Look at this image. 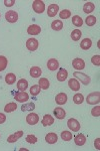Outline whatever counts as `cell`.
Wrapping results in <instances>:
<instances>
[{
  "mask_svg": "<svg viewBox=\"0 0 100 151\" xmlns=\"http://www.w3.org/2000/svg\"><path fill=\"white\" fill-rule=\"evenodd\" d=\"M87 104L89 105H96L100 102V93L99 92H93V93L89 94L86 98Z\"/></svg>",
  "mask_w": 100,
  "mask_h": 151,
  "instance_id": "obj_1",
  "label": "cell"
},
{
  "mask_svg": "<svg viewBox=\"0 0 100 151\" xmlns=\"http://www.w3.org/2000/svg\"><path fill=\"white\" fill-rule=\"evenodd\" d=\"M32 8L36 13L41 14L45 10V4H44V2L41 1V0H35L32 3Z\"/></svg>",
  "mask_w": 100,
  "mask_h": 151,
  "instance_id": "obj_2",
  "label": "cell"
},
{
  "mask_svg": "<svg viewBox=\"0 0 100 151\" xmlns=\"http://www.w3.org/2000/svg\"><path fill=\"white\" fill-rule=\"evenodd\" d=\"M67 126H68V128H69L70 130L73 131V132H78V131L80 130V127H81L80 123L78 122L76 119H74V118L68 119V121H67Z\"/></svg>",
  "mask_w": 100,
  "mask_h": 151,
  "instance_id": "obj_3",
  "label": "cell"
},
{
  "mask_svg": "<svg viewBox=\"0 0 100 151\" xmlns=\"http://www.w3.org/2000/svg\"><path fill=\"white\" fill-rule=\"evenodd\" d=\"M73 76H74L76 79L79 80L82 84L85 85V86H87V85L90 84V77L89 76L82 74V73H80V72H74L73 73Z\"/></svg>",
  "mask_w": 100,
  "mask_h": 151,
  "instance_id": "obj_4",
  "label": "cell"
},
{
  "mask_svg": "<svg viewBox=\"0 0 100 151\" xmlns=\"http://www.w3.org/2000/svg\"><path fill=\"white\" fill-rule=\"evenodd\" d=\"M5 19L9 23H15L18 20V13L15 10H9L5 13Z\"/></svg>",
  "mask_w": 100,
  "mask_h": 151,
  "instance_id": "obj_5",
  "label": "cell"
},
{
  "mask_svg": "<svg viewBox=\"0 0 100 151\" xmlns=\"http://www.w3.org/2000/svg\"><path fill=\"white\" fill-rule=\"evenodd\" d=\"M38 40L36 38H29V40L26 41V47H27L28 50L30 52H35L36 50L38 48Z\"/></svg>",
  "mask_w": 100,
  "mask_h": 151,
  "instance_id": "obj_6",
  "label": "cell"
},
{
  "mask_svg": "<svg viewBox=\"0 0 100 151\" xmlns=\"http://www.w3.org/2000/svg\"><path fill=\"white\" fill-rule=\"evenodd\" d=\"M58 11H59V6H58V4H56V3L50 4L47 9V15L49 16V17H54L56 14L58 13Z\"/></svg>",
  "mask_w": 100,
  "mask_h": 151,
  "instance_id": "obj_7",
  "label": "cell"
},
{
  "mask_svg": "<svg viewBox=\"0 0 100 151\" xmlns=\"http://www.w3.org/2000/svg\"><path fill=\"white\" fill-rule=\"evenodd\" d=\"M72 67L77 70H82L85 68V62L81 58H75L72 60Z\"/></svg>",
  "mask_w": 100,
  "mask_h": 151,
  "instance_id": "obj_8",
  "label": "cell"
},
{
  "mask_svg": "<svg viewBox=\"0 0 100 151\" xmlns=\"http://www.w3.org/2000/svg\"><path fill=\"white\" fill-rule=\"evenodd\" d=\"M39 121V117L36 113H30L26 116V122H27L29 125H35L37 124Z\"/></svg>",
  "mask_w": 100,
  "mask_h": 151,
  "instance_id": "obj_9",
  "label": "cell"
},
{
  "mask_svg": "<svg viewBox=\"0 0 100 151\" xmlns=\"http://www.w3.org/2000/svg\"><path fill=\"white\" fill-rule=\"evenodd\" d=\"M47 68L51 72H54V70L59 69V62L55 58H50L47 62Z\"/></svg>",
  "mask_w": 100,
  "mask_h": 151,
  "instance_id": "obj_10",
  "label": "cell"
},
{
  "mask_svg": "<svg viewBox=\"0 0 100 151\" xmlns=\"http://www.w3.org/2000/svg\"><path fill=\"white\" fill-rule=\"evenodd\" d=\"M15 100L19 103H25L29 100V95L25 92H19L15 95Z\"/></svg>",
  "mask_w": 100,
  "mask_h": 151,
  "instance_id": "obj_11",
  "label": "cell"
},
{
  "mask_svg": "<svg viewBox=\"0 0 100 151\" xmlns=\"http://www.w3.org/2000/svg\"><path fill=\"white\" fill-rule=\"evenodd\" d=\"M41 32V27L37 24H32L27 28V33L30 35H37Z\"/></svg>",
  "mask_w": 100,
  "mask_h": 151,
  "instance_id": "obj_12",
  "label": "cell"
},
{
  "mask_svg": "<svg viewBox=\"0 0 100 151\" xmlns=\"http://www.w3.org/2000/svg\"><path fill=\"white\" fill-rule=\"evenodd\" d=\"M23 136V131H17L16 133L12 134V135L8 136V138H7V142L8 143H14L16 142L17 140H19L21 137Z\"/></svg>",
  "mask_w": 100,
  "mask_h": 151,
  "instance_id": "obj_13",
  "label": "cell"
},
{
  "mask_svg": "<svg viewBox=\"0 0 100 151\" xmlns=\"http://www.w3.org/2000/svg\"><path fill=\"white\" fill-rule=\"evenodd\" d=\"M58 140V136L54 132H50L45 136V141L48 144H55Z\"/></svg>",
  "mask_w": 100,
  "mask_h": 151,
  "instance_id": "obj_14",
  "label": "cell"
},
{
  "mask_svg": "<svg viewBox=\"0 0 100 151\" xmlns=\"http://www.w3.org/2000/svg\"><path fill=\"white\" fill-rule=\"evenodd\" d=\"M68 86L74 92H78L80 90V83L76 79H70L68 81Z\"/></svg>",
  "mask_w": 100,
  "mask_h": 151,
  "instance_id": "obj_15",
  "label": "cell"
},
{
  "mask_svg": "<svg viewBox=\"0 0 100 151\" xmlns=\"http://www.w3.org/2000/svg\"><path fill=\"white\" fill-rule=\"evenodd\" d=\"M41 124H42L44 127H47V126H51L52 124H54V118L52 116H50L49 114L47 115H44L42 121H41Z\"/></svg>",
  "mask_w": 100,
  "mask_h": 151,
  "instance_id": "obj_16",
  "label": "cell"
},
{
  "mask_svg": "<svg viewBox=\"0 0 100 151\" xmlns=\"http://www.w3.org/2000/svg\"><path fill=\"white\" fill-rule=\"evenodd\" d=\"M56 77H57V80L59 82H64L68 77V72L65 69L61 68V69H59V70H58L57 76H56Z\"/></svg>",
  "mask_w": 100,
  "mask_h": 151,
  "instance_id": "obj_17",
  "label": "cell"
},
{
  "mask_svg": "<svg viewBox=\"0 0 100 151\" xmlns=\"http://www.w3.org/2000/svg\"><path fill=\"white\" fill-rule=\"evenodd\" d=\"M74 142L77 146H82L86 142V137H85V135H83V134H81V133L77 134L74 137Z\"/></svg>",
  "mask_w": 100,
  "mask_h": 151,
  "instance_id": "obj_18",
  "label": "cell"
},
{
  "mask_svg": "<svg viewBox=\"0 0 100 151\" xmlns=\"http://www.w3.org/2000/svg\"><path fill=\"white\" fill-rule=\"evenodd\" d=\"M28 88V82L25 79H20L17 82V89L21 92H25L26 89Z\"/></svg>",
  "mask_w": 100,
  "mask_h": 151,
  "instance_id": "obj_19",
  "label": "cell"
},
{
  "mask_svg": "<svg viewBox=\"0 0 100 151\" xmlns=\"http://www.w3.org/2000/svg\"><path fill=\"white\" fill-rule=\"evenodd\" d=\"M54 116L57 119H59V120H62V119H64L65 116H66V112H65V110L63 108L57 107L54 110Z\"/></svg>",
  "mask_w": 100,
  "mask_h": 151,
  "instance_id": "obj_20",
  "label": "cell"
},
{
  "mask_svg": "<svg viewBox=\"0 0 100 151\" xmlns=\"http://www.w3.org/2000/svg\"><path fill=\"white\" fill-rule=\"evenodd\" d=\"M55 101L58 105H64L67 102V95L65 93H59L55 97Z\"/></svg>",
  "mask_w": 100,
  "mask_h": 151,
  "instance_id": "obj_21",
  "label": "cell"
},
{
  "mask_svg": "<svg viewBox=\"0 0 100 151\" xmlns=\"http://www.w3.org/2000/svg\"><path fill=\"white\" fill-rule=\"evenodd\" d=\"M92 47V40H90V38H84V40H81V42H80V47L82 48V50H89L90 47Z\"/></svg>",
  "mask_w": 100,
  "mask_h": 151,
  "instance_id": "obj_22",
  "label": "cell"
},
{
  "mask_svg": "<svg viewBox=\"0 0 100 151\" xmlns=\"http://www.w3.org/2000/svg\"><path fill=\"white\" fill-rule=\"evenodd\" d=\"M38 86L42 90H47L50 86V83L46 78H40V79H39V82H38Z\"/></svg>",
  "mask_w": 100,
  "mask_h": 151,
  "instance_id": "obj_23",
  "label": "cell"
},
{
  "mask_svg": "<svg viewBox=\"0 0 100 151\" xmlns=\"http://www.w3.org/2000/svg\"><path fill=\"white\" fill-rule=\"evenodd\" d=\"M95 9V5L92 2H86V3L83 5V12L85 13H91V12H93Z\"/></svg>",
  "mask_w": 100,
  "mask_h": 151,
  "instance_id": "obj_24",
  "label": "cell"
},
{
  "mask_svg": "<svg viewBox=\"0 0 100 151\" xmlns=\"http://www.w3.org/2000/svg\"><path fill=\"white\" fill-rule=\"evenodd\" d=\"M42 74V70L39 67H32L30 69V76L32 78H38Z\"/></svg>",
  "mask_w": 100,
  "mask_h": 151,
  "instance_id": "obj_25",
  "label": "cell"
},
{
  "mask_svg": "<svg viewBox=\"0 0 100 151\" xmlns=\"http://www.w3.org/2000/svg\"><path fill=\"white\" fill-rule=\"evenodd\" d=\"M51 28L55 31H59L63 28V22L61 20H54L51 23Z\"/></svg>",
  "mask_w": 100,
  "mask_h": 151,
  "instance_id": "obj_26",
  "label": "cell"
},
{
  "mask_svg": "<svg viewBox=\"0 0 100 151\" xmlns=\"http://www.w3.org/2000/svg\"><path fill=\"white\" fill-rule=\"evenodd\" d=\"M17 109V104L14 103V102H11V103H8L4 108V111L6 113H11V112H14Z\"/></svg>",
  "mask_w": 100,
  "mask_h": 151,
  "instance_id": "obj_27",
  "label": "cell"
},
{
  "mask_svg": "<svg viewBox=\"0 0 100 151\" xmlns=\"http://www.w3.org/2000/svg\"><path fill=\"white\" fill-rule=\"evenodd\" d=\"M5 82H6V84H8V85H13L14 83L16 82V76L14 74H12V73L7 74L5 76Z\"/></svg>",
  "mask_w": 100,
  "mask_h": 151,
  "instance_id": "obj_28",
  "label": "cell"
},
{
  "mask_svg": "<svg viewBox=\"0 0 100 151\" xmlns=\"http://www.w3.org/2000/svg\"><path fill=\"white\" fill-rule=\"evenodd\" d=\"M72 23L74 24L76 27H81L82 24H83V20L80 17L79 15H74L72 17Z\"/></svg>",
  "mask_w": 100,
  "mask_h": 151,
  "instance_id": "obj_29",
  "label": "cell"
},
{
  "mask_svg": "<svg viewBox=\"0 0 100 151\" xmlns=\"http://www.w3.org/2000/svg\"><path fill=\"white\" fill-rule=\"evenodd\" d=\"M7 65H8V60L3 55H0V72H3L7 68Z\"/></svg>",
  "mask_w": 100,
  "mask_h": 151,
  "instance_id": "obj_30",
  "label": "cell"
},
{
  "mask_svg": "<svg viewBox=\"0 0 100 151\" xmlns=\"http://www.w3.org/2000/svg\"><path fill=\"white\" fill-rule=\"evenodd\" d=\"M96 22H97V19L93 15L87 16L86 19H85V23L87 24V26H93L96 24Z\"/></svg>",
  "mask_w": 100,
  "mask_h": 151,
  "instance_id": "obj_31",
  "label": "cell"
},
{
  "mask_svg": "<svg viewBox=\"0 0 100 151\" xmlns=\"http://www.w3.org/2000/svg\"><path fill=\"white\" fill-rule=\"evenodd\" d=\"M83 101H84V97H83V95H82V94L77 93V94H75L74 96H73V102H74L75 104L80 105V104L83 103Z\"/></svg>",
  "mask_w": 100,
  "mask_h": 151,
  "instance_id": "obj_32",
  "label": "cell"
},
{
  "mask_svg": "<svg viewBox=\"0 0 100 151\" xmlns=\"http://www.w3.org/2000/svg\"><path fill=\"white\" fill-rule=\"evenodd\" d=\"M81 36H82V33L79 29H74L71 32V38H72V40H74V41H78Z\"/></svg>",
  "mask_w": 100,
  "mask_h": 151,
  "instance_id": "obj_33",
  "label": "cell"
},
{
  "mask_svg": "<svg viewBox=\"0 0 100 151\" xmlns=\"http://www.w3.org/2000/svg\"><path fill=\"white\" fill-rule=\"evenodd\" d=\"M59 16L61 19H68L71 16V11L68 9H63L62 11L59 12Z\"/></svg>",
  "mask_w": 100,
  "mask_h": 151,
  "instance_id": "obj_34",
  "label": "cell"
},
{
  "mask_svg": "<svg viewBox=\"0 0 100 151\" xmlns=\"http://www.w3.org/2000/svg\"><path fill=\"white\" fill-rule=\"evenodd\" d=\"M40 92H41V89L38 85H34V86L30 88V94L32 95V96H37V95L40 94Z\"/></svg>",
  "mask_w": 100,
  "mask_h": 151,
  "instance_id": "obj_35",
  "label": "cell"
},
{
  "mask_svg": "<svg viewBox=\"0 0 100 151\" xmlns=\"http://www.w3.org/2000/svg\"><path fill=\"white\" fill-rule=\"evenodd\" d=\"M61 138L64 141H70L72 139V133L69 131H63L61 132Z\"/></svg>",
  "mask_w": 100,
  "mask_h": 151,
  "instance_id": "obj_36",
  "label": "cell"
},
{
  "mask_svg": "<svg viewBox=\"0 0 100 151\" xmlns=\"http://www.w3.org/2000/svg\"><path fill=\"white\" fill-rule=\"evenodd\" d=\"M29 144H35L37 142V137L33 134H29V135L26 136V139H25Z\"/></svg>",
  "mask_w": 100,
  "mask_h": 151,
  "instance_id": "obj_37",
  "label": "cell"
},
{
  "mask_svg": "<svg viewBox=\"0 0 100 151\" xmlns=\"http://www.w3.org/2000/svg\"><path fill=\"white\" fill-rule=\"evenodd\" d=\"M35 109V104L34 103H29V104H26V105H23L21 110L23 112L24 111H32Z\"/></svg>",
  "mask_w": 100,
  "mask_h": 151,
  "instance_id": "obj_38",
  "label": "cell"
},
{
  "mask_svg": "<svg viewBox=\"0 0 100 151\" xmlns=\"http://www.w3.org/2000/svg\"><path fill=\"white\" fill-rule=\"evenodd\" d=\"M91 115L94 117H99L100 116V106H96L94 107L91 110Z\"/></svg>",
  "mask_w": 100,
  "mask_h": 151,
  "instance_id": "obj_39",
  "label": "cell"
},
{
  "mask_svg": "<svg viewBox=\"0 0 100 151\" xmlns=\"http://www.w3.org/2000/svg\"><path fill=\"white\" fill-rule=\"evenodd\" d=\"M91 62L92 64L94 65H96V67H99L100 65V57L99 55H93L91 58Z\"/></svg>",
  "mask_w": 100,
  "mask_h": 151,
  "instance_id": "obj_40",
  "label": "cell"
},
{
  "mask_svg": "<svg viewBox=\"0 0 100 151\" xmlns=\"http://www.w3.org/2000/svg\"><path fill=\"white\" fill-rule=\"evenodd\" d=\"M15 0H4V4H5V6L7 7H11V6H13L14 5V3H15Z\"/></svg>",
  "mask_w": 100,
  "mask_h": 151,
  "instance_id": "obj_41",
  "label": "cell"
},
{
  "mask_svg": "<svg viewBox=\"0 0 100 151\" xmlns=\"http://www.w3.org/2000/svg\"><path fill=\"white\" fill-rule=\"evenodd\" d=\"M94 146H95V148H96L97 150H100V138H97V139L95 140Z\"/></svg>",
  "mask_w": 100,
  "mask_h": 151,
  "instance_id": "obj_42",
  "label": "cell"
},
{
  "mask_svg": "<svg viewBox=\"0 0 100 151\" xmlns=\"http://www.w3.org/2000/svg\"><path fill=\"white\" fill-rule=\"evenodd\" d=\"M6 121V116L3 113H0V124H3Z\"/></svg>",
  "mask_w": 100,
  "mask_h": 151,
  "instance_id": "obj_43",
  "label": "cell"
},
{
  "mask_svg": "<svg viewBox=\"0 0 100 151\" xmlns=\"http://www.w3.org/2000/svg\"><path fill=\"white\" fill-rule=\"evenodd\" d=\"M0 137H1V135H0Z\"/></svg>",
  "mask_w": 100,
  "mask_h": 151,
  "instance_id": "obj_44",
  "label": "cell"
},
{
  "mask_svg": "<svg viewBox=\"0 0 100 151\" xmlns=\"http://www.w3.org/2000/svg\"><path fill=\"white\" fill-rule=\"evenodd\" d=\"M0 16H1V15H0Z\"/></svg>",
  "mask_w": 100,
  "mask_h": 151,
  "instance_id": "obj_45",
  "label": "cell"
}]
</instances>
